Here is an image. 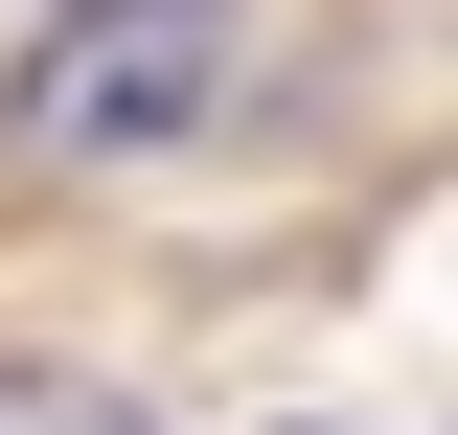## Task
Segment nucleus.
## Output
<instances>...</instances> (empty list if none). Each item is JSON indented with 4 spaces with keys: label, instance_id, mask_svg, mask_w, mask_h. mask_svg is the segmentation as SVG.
<instances>
[{
    "label": "nucleus",
    "instance_id": "f03ea898",
    "mask_svg": "<svg viewBox=\"0 0 458 435\" xmlns=\"http://www.w3.org/2000/svg\"><path fill=\"white\" fill-rule=\"evenodd\" d=\"M0 435H161V413H114V389H69V367H0Z\"/></svg>",
    "mask_w": 458,
    "mask_h": 435
},
{
    "label": "nucleus",
    "instance_id": "f257e3e1",
    "mask_svg": "<svg viewBox=\"0 0 458 435\" xmlns=\"http://www.w3.org/2000/svg\"><path fill=\"white\" fill-rule=\"evenodd\" d=\"M229 92H252V0H47L0 115H23V161H161Z\"/></svg>",
    "mask_w": 458,
    "mask_h": 435
}]
</instances>
